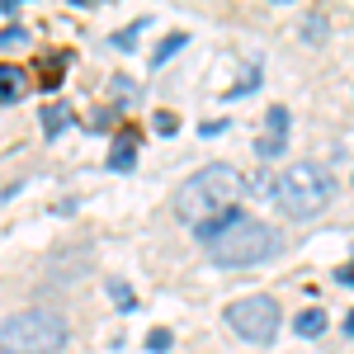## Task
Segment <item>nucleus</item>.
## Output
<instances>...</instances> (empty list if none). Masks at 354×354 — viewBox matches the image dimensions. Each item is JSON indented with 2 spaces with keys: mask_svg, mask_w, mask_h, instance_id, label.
I'll return each mask as SVG.
<instances>
[{
  "mask_svg": "<svg viewBox=\"0 0 354 354\" xmlns=\"http://www.w3.org/2000/svg\"><path fill=\"white\" fill-rule=\"evenodd\" d=\"M241 194H245V175L241 170L213 161V165H203L198 175L185 180V189L175 194V213L198 232V227H213V222L232 218Z\"/></svg>",
  "mask_w": 354,
  "mask_h": 354,
  "instance_id": "f257e3e1",
  "label": "nucleus"
},
{
  "mask_svg": "<svg viewBox=\"0 0 354 354\" xmlns=\"http://www.w3.org/2000/svg\"><path fill=\"white\" fill-rule=\"evenodd\" d=\"M198 241L208 245V255L218 265H227V270L265 265V260H274L283 250L274 227H265L260 218H245V213H232V218L213 222V227H198Z\"/></svg>",
  "mask_w": 354,
  "mask_h": 354,
  "instance_id": "f03ea898",
  "label": "nucleus"
},
{
  "mask_svg": "<svg viewBox=\"0 0 354 354\" xmlns=\"http://www.w3.org/2000/svg\"><path fill=\"white\" fill-rule=\"evenodd\" d=\"M274 198H279V208H283L288 218L307 222V218H317V213H326V203L335 198V180H330L326 165L298 161V165H288V170L279 175Z\"/></svg>",
  "mask_w": 354,
  "mask_h": 354,
  "instance_id": "7ed1b4c3",
  "label": "nucleus"
},
{
  "mask_svg": "<svg viewBox=\"0 0 354 354\" xmlns=\"http://www.w3.org/2000/svg\"><path fill=\"white\" fill-rule=\"evenodd\" d=\"M71 340L66 322L57 312H15L10 322H0V354H62Z\"/></svg>",
  "mask_w": 354,
  "mask_h": 354,
  "instance_id": "20e7f679",
  "label": "nucleus"
},
{
  "mask_svg": "<svg viewBox=\"0 0 354 354\" xmlns=\"http://www.w3.org/2000/svg\"><path fill=\"white\" fill-rule=\"evenodd\" d=\"M279 302L265 298V293H250V298L232 302L227 307V326L236 330L241 340H250V345H270L274 335H279Z\"/></svg>",
  "mask_w": 354,
  "mask_h": 354,
  "instance_id": "39448f33",
  "label": "nucleus"
},
{
  "mask_svg": "<svg viewBox=\"0 0 354 354\" xmlns=\"http://www.w3.org/2000/svg\"><path fill=\"white\" fill-rule=\"evenodd\" d=\"M265 123H270V137H260V156H279V151H283V142H288V109H283V104H274Z\"/></svg>",
  "mask_w": 354,
  "mask_h": 354,
  "instance_id": "423d86ee",
  "label": "nucleus"
},
{
  "mask_svg": "<svg viewBox=\"0 0 354 354\" xmlns=\"http://www.w3.org/2000/svg\"><path fill=\"white\" fill-rule=\"evenodd\" d=\"M28 95V71L15 62H0V104H15Z\"/></svg>",
  "mask_w": 354,
  "mask_h": 354,
  "instance_id": "0eeeda50",
  "label": "nucleus"
},
{
  "mask_svg": "<svg viewBox=\"0 0 354 354\" xmlns=\"http://www.w3.org/2000/svg\"><path fill=\"white\" fill-rule=\"evenodd\" d=\"M133 165H137V133L128 128V133L113 137V147H109V170H133Z\"/></svg>",
  "mask_w": 354,
  "mask_h": 354,
  "instance_id": "6e6552de",
  "label": "nucleus"
},
{
  "mask_svg": "<svg viewBox=\"0 0 354 354\" xmlns=\"http://www.w3.org/2000/svg\"><path fill=\"white\" fill-rule=\"evenodd\" d=\"M293 326H298V335H322V330H326V312H322V307H307V312H298Z\"/></svg>",
  "mask_w": 354,
  "mask_h": 354,
  "instance_id": "1a4fd4ad",
  "label": "nucleus"
},
{
  "mask_svg": "<svg viewBox=\"0 0 354 354\" xmlns=\"http://www.w3.org/2000/svg\"><path fill=\"white\" fill-rule=\"evenodd\" d=\"M66 123H71V109H66V104H48V109H43V133L48 137H57Z\"/></svg>",
  "mask_w": 354,
  "mask_h": 354,
  "instance_id": "9d476101",
  "label": "nucleus"
},
{
  "mask_svg": "<svg viewBox=\"0 0 354 354\" xmlns=\"http://www.w3.org/2000/svg\"><path fill=\"white\" fill-rule=\"evenodd\" d=\"M185 43H189V38H185V33H170V38H165L161 48H156V53H151V66H161L165 57H175V53H180V48H185Z\"/></svg>",
  "mask_w": 354,
  "mask_h": 354,
  "instance_id": "9b49d317",
  "label": "nucleus"
},
{
  "mask_svg": "<svg viewBox=\"0 0 354 354\" xmlns=\"http://www.w3.org/2000/svg\"><path fill=\"white\" fill-rule=\"evenodd\" d=\"M62 66H66V57H53V62H43V76H38V85H43V90H57V76H62Z\"/></svg>",
  "mask_w": 354,
  "mask_h": 354,
  "instance_id": "f8f14e48",
  "label": "nucleus"
},
{
  "mask_svg": "<svg viewBox=\"0 0 354 354\" xmlns=\"http://www.w3.org/2000/svg\"><path fill=\"white\" fill-rule=\"evenodd\" d=\"M109 298L118 302V312H133V288H128L123 279H113V283H109Z\"/></svg>",
  "mask_w": 354,
  "mask_h": 354,
  "instance_id": "ddd939ff",
  "label": "nucleus"
},
{
  "mask_svg": "<svg viewBox=\"0 0 354 354\" xmlns=\"http://www.w3.org/2000/svg\"><path fill=\"white\" fill-rule=\"evenodd\" d=\"M147 350H151V354H165V350H170V330L156 326L151 335H147Z\"/></svg>",
  "mask_w": 354,
  "mask_h": 354,
  "instance_id": "4468645a",
  "label": "nucleus"
},
{
  "mask_svg": "<svg viewBox=\"0 0 354 354\" xmlns=\"http://www.w3.org/2000/svg\"><path fill=\"white\" fill-rule=\"evenodd\" d=\"M113 100H118V104H133L137 100V90L128 85V76H113Z\"/></svg>",
  "mask_w": 354,
  "mask_h": 354,
  "instance_id": "2eb2a0df",
  "label": "nucleus"
},
{
  "mask_svg": "<svg viewBox=\"0 0 354 354\" xmlns=\"http://www.w3.org/2000/svg\"><path fill=\"white\" fill-rule=\"evenodd\" d=\"M142 28H147V24H142V19H137L133 28H123V33L113 38V48H123V53H128V48H133V38H137V33H142Z\"/></svg>",
  "mask_w": 354,
  "mask_h": 354,
  "instance_id": "dca6fc26",
  "label": "nucleus"
},
{
  "mask_svg": "<svg viewBox=\"0 0 354 354\" xmlns=\"http://www.w3.org/2000/svg\"><path fill=\"white\" fill-rule=\"evenodd\" d=\"M19 43H28L24 28H5V33H0V48H19Z\"/></svg>",
  "mask_w": 354,
  "mask_h": 354,
  "instance_id": "f3484780",
  "label": "nucleus"
},
{
  "mask_svg": "<svg viewBox=\"0 0 354 354\" xmlns=\"http://www.w3.org/2000/svg\"><path fill=\"white\" fill-rule=\"evenodd\" d=\"M175 128H180V118H175V113H156V133H165V137H170V133H175Z\"/></svg>",
  "mask_w": 354,
  "mask_h": 354,
  "instance_id": "a211bd4d",
  "label": "nucleus"
},
{
  "mask_svg": "<svg viewBox=\"0 0 354 354\" xmlns=\"http://www.w3.org/2000/svg\"><path fill=\"white\" fill-rule=\"evenodd\" d=\"M322 33H326V24H322V19L312 15V19H307V38H322Z\"/></svg>",
  "mask_w": 354,
  "mask_h": 354,
  "instance_id": "6ab92c4d",
  "label": "nucleus"
},
{
  "mask_svg": "<svg viewBox=\"0 0 354 354\" xmlns=\"http://www.w3.org/2000/svg\"><path fill=\"white\" fill-rule=\"evenodd\" d=\"M335 279H340V283H350V288H354V265H345V270H335Z\"/></svg>",
  "mask_w": 354,
  "mask_h": 354,
  "instance_id": "aec40b11",
  "label": "nucleus"
},
{
  "mask_svg": "<svg viewBox=\"0 0 354 354\" xmlns=\"http://www.w3.org/2000/svg\"><path fill=\"white\" fill-rule=\"evenodd\" d=\"M345 335H354V312H350V317H345Z\"/></svg>",
  "mask_w": 354,
  "mask_h": 354,
  "instance_id": "412c9836",
  "label": "nucleus"
}]
</instances>
